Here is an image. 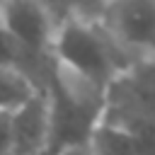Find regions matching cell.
<instances>
[{
  "label": "cell",
  "instance_id": "1",
  "mask_svg": "<svg viewBox=\"0 0 155 155\" xmlns=\"http://www.w3.org/2000/svg\"><path fill=\"white\" fill-rule=\"evenodd\" d=\"M48 56L56 68L102 90L116 73L133 63L119 51V46L107 36V31L97 24L92 15L61 19L53 29Z\"/></svg>",
  "mask_w": 155,
  "mask_h": 155
},
{
  "label": "cell",
  "instance_id": "2",
  "mask_svg": "<svg viewBox=\"0 0 155 155\" xmlns=\"http://www.w3.org/2000/svg\"><path fill=\"white\" fill-rule=\"evenodd\" d=\"M99 121L140 136L155 133L153 58L131 63L107 82Z\"/></svg>",
  "mask_w": 155,
  "mask_h": 155
},
{
  "label": "cell",
  "instance_id": "3",
  "mask_svg": "<svg viewBox=\"0 0 155 155\" xmlns=\"http://www.w3.org/2000/svg\"><path fill=\"white\" fill-rule=\"evenodd\" d=\"M92 17L128 61L153 58L155 0H99Z\"/></svg>",
  "mask_w": 155,
  "mask_h": 155
},
{
  "label": "cell",
  "instance_id": "4",
  "mask_svg": "<svg viewBox=\"0 0 155 155\" xmlns=\"http://www.w3.org/2000/svg\"><path fill=\"white\" fill-rule=\"evenodd\" d=\"M0 29L27 51L48 56L56 22L41 0H0Z\"/></svg>",
  "mask_w": 155,
  "mask_h": 155
},
{
  "label": "cell",
  "instance_id": "5",
  "mask_svg": "<svg viewBox=\"0 0 155 155\" xmlns=\"http://www.w3.org/2000/svg\"><path fill=\"white\" fill-rule=\"evenodd\" d=\"M10 155H48V99L44 87L7 116Z\"/></svg>",
  "mask_w": 155,
  "mask_h": 155
},
{
  "label": "cell",
  "instance_id": "6",
  "mask_svg": "<svg viewBox=\"0 0 155 155\" xmlns=\"http://www.w3.org/2000/svg\"><path fill=\"white\" fill-rule=\"evenodd\" d=\"M87 145L92 155H153V136H140L97 121Z\"/></svg>",
  "mask_w": 155,
  "mask_h": 155
},
{
  "label": "cell",
  "instance_id": "7",
  "mask_svg": "<svg viewBox=\"0 0 155 155\" xmlns=\"http://www.w3.org/2000/svg\"><path fill=\"white\" fill-rule=\"evenodd\" d=\"M36 90L41 87H36L24 73L0 63V111H12Z\"/></svg>",
  "mask_w": 155,
  "mask_h": 155
},
{
  "label": "cell",
  "instance_id": "8",
  "mask_svg": "<svg viewBox=\"0 0 155 155\" xmlns=\"http://www.w3.org/2000/svg\"><path fill=\"white\" fill-rule=\"evenodd\" d=\"M41 2L46 5V10L51 12L53 22L58 24V22L65 19V17H75V15H94L90 7H92V5L97 7L99 0H41Z\"/></svg>",
  "mask_w": 155,
  "mask_h": 155
},
{
  "label": "cell",
  "instance_id": "9",
  "mask_svg": "<svg viewBox=\"0 0 155 155\" xmlns=\"http://www.w3.org/2000/svg\"><path fill=\"white\" fill-rule=\"evenodd\" d=\"M10 111H0V155H10V133H7Z\"/></svg>",
  "mask_w": 155,
  "mask_h": 155
},
{
  "label": "cell",
  "instance_id": "10",
  "mask_svg": "<svg viewBox=\"0 0 155 155\" xmlns=\"http://www.w3.org/2000/svg\"><path fill=\"white\" fill-rule=\"evenodd\" d=\"M53 155H92V150H90L87 143H73V145H63V148H58Z\"/></svg>",
  "mask_w": 155,
  "mask_h": 155
}]
</instances>
